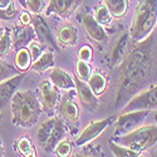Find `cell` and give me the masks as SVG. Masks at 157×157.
<instances>
[{
	"label": "cell",
	"mask_w": 157,
	"mask_h": 157,
	"mask_svg": "<svg viewBox=\"0 0 157 157\" xmlns=\"http://www.w3.org/2000/svg\"><path fill=\"white\" fill-rule=\"evenodd\" d=\"M141 44L135 48L121 65V77H120V88L117 92L116 103L122 102L128 94L135 90L143 83V81L150 75L155 56L153 45L148 40H142Z\"/></svg>",
	"instance_id": "1"
},
{
	"label": "cell",
	"mask_w": 157,
	"mask_h": 157,
	"mask_svg": "<svg viewBox=\"0 0 157 157\" xmlns=\"http://www.w3.org/2000/svg\"><path fill=\"white\" fill-rule=\"evenodd\" d=\"M13 123L21 128L33 127L40 117L42 106L33 90H17L10 101Z\"/></svg>",
	"instance_id": "2"
},
{
	"label": "cell",
	"mask_w": 157,
	"mask_h": 157,
	"mask_svg": "<svg viewBox=\"0 0 157 157\" xmlns=\"http://www.w3.org/2000/svg\"><path fill=\"white\" fill-rule=\"evenodd\" d=\"M157 24V0H140L132 19L129 36L133 43H140L153 32Z\"/></svg>",
	"instance_id": "3"
},
{
	"label": "cell",
	"mask_w": 157,
	"mask_h": 157,
	"mask_svg": "<svg viewBox=\"0 0 157 157\" xmlns=\"http://www.w3.org/2000/svg\"><path fill=\"white\" fill-rule=\"evenodd\" d=\"M112 141L141 153L146 150L152 148L157 143V126H141L126 135L113 136Z\"/></svg>",
	"instance_id": "4"
},
{
	"label": "cell",
	"mask_w": 157,
	"mask_h": 157,
	"mask_svg": "<svg viewBox=\"0 0 157 157\" xmlns=\"http://www.w3.org/2000/svg\"><path fill=\"white\" fill-rule=\"evenodd\" d=\"M150 111L148 109H138V111H129V112H122V114L117 118L114 135L113 136H122L126 135L135 128L140 127L141 123L146 120Z\"/></svg>",
	"instance_id": "5"
},
{
	"label": "cell",
	"mask_w": 157,
	"mask_h": 157,
	"mask_svg": "<svg viewBox=\"0 0 157 157\" xmlns=\"http://www.w3.org/2000/svg\"><path fill=\"white\" fill-rule=\"evenodd\" d=\"M38 96L42 108L47 113H53L59 101V88L56 87L50 79H43L38 87Z\"/></svg>",
	"instance_id": "6"
},
{
	"label": "cell",
	"mask_w": 157,
	"mask_h": 157,
	"mask_svg": "<svg viewBox=\"0 0 157 157\" xmlns=\"http://www.w3.org/2000/svg\"><path fill=\"white\" fill-rule=\"evenodd\" d=\"M157 108V84L148 88L145 92H141L129 99L122 112L138 111V109H155Z\"/></svg>",
	"instance_id": "7"
},
{
	"label": "cell",
	"mask_w": 157,
	"mask_h": 157,
	"mask_svg": "<svg viewBox=\"0 0 157 157\" xmlns=\"http://www.w3.org/2000/svg\"><path fill=\"white\" fill-rule=\"evenodd\" d=\"M114 121V117L111 116V117H107V118L104 120H101V121H94L92 123H89L83 131L82 133L79 135V137H78L75 140V145L77 146H84L87 145L88 142L93 141L94 138H97L99 135H102L104 132V129H106L107 127H109Z\"/></svg>",
	"instance_id": "8"
},
{
	"label": "cell",
	"mask_w": 157,
	"mask_h": 157,
	"mask_svg": "<svg viewBox=\"0 0 157 157\" xmlns=\"http://www.w3.org/2000/svg\"><path fill=\"white\" fill-rule=\"evenodd\" d=\"M25 75H27L25 72H20L19 74L11 75V77L0 82V112L5 108L6 104H9V102L11 101L14 93L20 87Z\"/></svg>",
	"instance_id": "9"
},
{
	"label": "cell",
	"mask_w": 157,
	"mask_h": 157,
	"mask_svg": "<svg viewBox=\"0 0 157 157\" xmlns=\"http://www.w3.org/2000/svg\"><path fill=\"white\" fill-rule=\"evenodd\" d=\"M82 0H49L45 9L47 15H57L60 18H69Z\"/></svg>",
	"instance_id": "10"
},
{
	"label": "cell",
	"mask_w": 157,
	"mask_h": 157,
	"mask_svg": "<svg viewBox=\"0 0 157 157\" xmlns=\"http://www.w3.org/2000/svg\"><path fill=\"white\" fill-rule=\"evenodd\" d=\"M74 83H75V89H77V93L78 97L82 101V103L89 109H96L99 104L98 97L93 93V90L90 89L89 84L84 81H81L79 78H74Z\"/></svg>",
	"instance_id": "11"
},
{
	"label": "cell",
	"mask_w": 157,
	"mask_h": 157,
	"mask_svg": "<svg viewBox=\"0 0 157 157\" xmlns=\"http://www.w3.org/2000/svg\"><path fill=\"white\" fill-rule=\"evenodd\" d=\"M35 36V30L29 25H15L11 30V40L17 49L29 44Z\"/></svg>",
	"instance_id": "12"
},
{
	"label": "cell",
	"mask_w": 157,
	"mask_h": 157,
	"mask_svg": "<svg viewBox=\"0 0 157 157\" xmlns=\"http://www.w3.org/2000/svg\"><path fill=\"white\" fill-rule=\"evenodd\" d=\"M82 24H83V28L87 33V35L92 39L94 42H104L107 38V34L103 29V25H101L93 15L90 14H87L83 17V20H82Z\"/></svg>",
	"instance_id": "13"
},
{
	"label": "cell",
	"mask_w": 157,
	"mask_h": 157,
	"mask_svg": "<svg viewBox=\"0 0 157 157\" xmlns=\"http://www.w3.org/2000/svg\"><path fill=\"white\" fill-rule=\"evenodd\" d=\"M49 79L56 87H58L59 89H65L69 90L75 88V83L74 79L71 77V74L68 72H65L62 68H53L50 71L49 74Z\"/></svg>",
	"instance_id": "14"
},
{
	"label": "cell",
	"mask_w": 157,
	"mask_h": 157,
	"mask_svg": "<svg viewBox=\"0 0 157 157\" xmlns=\"http://www.w3.org/2000/svg\"><path fill=\"white\" fill-rule=\"evenodd\" d=\"M57 39L62 47H74L78 40V32L74 25L64 24L58 29Z\"/></svg>",
	"instance_id": "15"
},
{
	"label": "cell",
	"mask_w": 157,
	"mask_h": 157,
	"mask_svg": "<svg viewBox=\"0 0 157 157\" xmlns=\"http://www.w3.org/2000/svg\"><path fill=\"white\" fill-rule=\"evenodd\" d=\"M128 40H129V33H123L118 38V40L116 42V44L113 45L112 52H111V64H109L111 67H116L123 59Z\"/></svg>",
	"instance_id": "16"
},
{
	"label": "cell",
	"mask_w": 157,
	"mask_h": 157,
	"mask_svg": "<svg viewBox=\"0 0 157 157\" xmlns=\"http://www.w3.org/2000/svg\"><path fill=\"white\" fill-rule=\"evenodd\" d=\"M57 118H58V117H52V118H48L47 121L40 123V126H39L38 129H36V135H35L36 136V141H38V143L43 148L45 147L48 140L50 138L52 133H53V129H54Z\"/></svg>",
	"instance_id": "17"
},
{
	"label": "cell",
	"mask_w": 157,
	"mask_h": 157,
	"mask_svg": "<svg viewBox=\"0 0 157 157\" xmlns=\"http://www.w3.org/2000/svg\"><path fill=\"white\" fill-rule=\"evenodd\" d=\"M104 5L111 13L112 18L122 19L128 11L129 0H104Z\"/></svg>",
	"instance_id": "18"
},
{
	"label": "cell",
	"mask_w": 157,
	"mask_h": 157,
	"mask_svg": "<svg viewBox=\"0 0 157 157\" xmlns=\"http://www.w3.org/2000/svg\"><path fill=\"white\" fill-rule=\"evenodd\" d=\"M32 21H33V24H34L33 28H34L35 33L38 34V36L40 38V40H43V42H45V43H48V44H52L53 47H57L53 36H52V32H50V29H49V27H48V24L44 21V19L36 15Z\"/></svg>",
	"instance_id": "19"
},
{
	"label": "cell",
	"mask_w": 157,
	"mask_h": 157,
	"mask_svg": "<svg viewBox=\"0 0 157 157\" xmlns=\"http://www.w3.org/2000/svg\"><path fill=\"white\" fill-rule=\"evenodd\" d=\"M65 133H67V127H65V124L62 121L60 117H58L57 122H56V126H54V129H53V133H52L50 138L48 140L47 145L44 147V151H47V152L53 151L54 147L57 146V143L59 141H62V138H64Z\"/></svg>",
	"instance_id": "20"
},
{
	"label": "cell",
	"mask_w": 157,
	"mask_h": 157,
	"mask_svg": "<svg viewBox=\"0 0 157 157\" xmlns=\"http://www.w3.org/2000/svg\"><path fill=\"white\" fill-rule=\"evenodd\" d=\"M88 84H89L90 89L93 90V93L97 97H99L106 92V89L108 87V79L103 73L94 72V73L90 74L89 79H88Z\"/></svg>",
	"instance_id": "21"
},
{
	"label": "cell",
	"mask_w": 157,
	"mask_h": 157,
	"mask_svg": "<svg viewBox=\"0 0 157 157\" xmlns=\"http://www.w3.org/2000/svg\"><path fill=\"white\" fill-rule=\"evenodd\" d=\"M54 67V56L52 52H44L40 54V57L36 58L32 63V69L36 73H44L45 71Z\"/></svg>",
	"instance_id": "22"
},
{
	"label": "cell",
	"mask_w": 157,
	"mask_h": 157,
	"mask_svg": "<svg viewBox=\"0 0 157 157\" xmlns=\"http://www.w3.org/2000/svg\"><path fill=\"white\" fill-rule=\"evenodd\" d=\"M14 63H15V67L19 72H27L32 67V63H33L30 53H29V49L24 48V47L19 48L17 50Z\"/></svg>",
	"instance_id": "23"
},
{
	"label": "cell",
	"mask_w": 157,
	"mask_h": 157,
	"mask_svg": "<svg viewBox=\"0 0 157 157\" xmlns=\"http://www.w3.org/2000/svg\"><path fill=\"white\" fill-rule=\"evenodd\" d=\"M14 147H15L17 152H19L20 155H23L25 157H35L36 156V151H35L33 142L27 136H23V137L18 138L14 142Z\"/></svg>",
	"instance_id": "24"
},
{
	"label": "cell",
	"mask_w": 157,
	"mask_h": 157,
	"mask_svg": "<svg viewBox=\"0 0 157 157\" xmlns=\"http://www.w3.org/2000/svg\"><path fill=\"white\" fill-rule=\"evenodd\" d=\"M60 112L71 122H77L79 120V108L73 101H64L60 106Z\"/></svg>",
	"instance_id": "25"
},
{
	"label": "cell",
	"mask_w": 157,
	"mask_h": 157,
	"mask_svg": "<svg viewBox=\"0 0 157 157\" xmlns=\"http://www.w3.org/2000/svg\"><path fill=\"white\" fill-rule=\"evenodd\" d=\"M109 148L116 157H138L140 156L138 152L131 150L126 146H122L114 141H109Z\"/></svg>",
	"instance_id": "26"
},
{
	"label": "cell",
	"mask_w": 157,
	"mask_h": 157,
	"mask_svg": "<svg viewBox=\"0 0 157 157\" xmlns=\"http://www.w3.org/2000/svg\"><path fill=\"white\" fill-rule=\"evenodd\" d=\"M90 74H92V68H90L89 63L83 62V60H78L75 64V77L79 78L81 81L88 82Z\"/></svg>",
	"instance_id": "27"
},
{
	"label": "cell",
	"mask_w": 157,
	"mask_h": 157,
	"mask_svg": "<svg viewBox=\"0 0 157 157\" xmlns=\"http://www.w3.org/2000/svg\"><path fill=\"white\" fill-rule=\"evenodd\" d=\"M11 30L5 29L3 35L0 36V58H5L11 48Z\"/></svg>",
	"instance_id": "28"
},
{
	"label": "cell",
	"mask_w": 157,
	"mask_h": 157,
	"mask_svg": "<svg viewBox=\"0 0 157 157\" xmlns=\"http://www.w3.org/2000/svg\"><path fill=\"white\" fill-rule=\"evenodd\" d=\"M94 19L101 24V25H108L111 24V20H112V15L111 13L108 11V9L106 8V5H99L97 9H96V13H94Z\"/></svg>",
	"instance_id": "29"
},
{
	"label": "cell",
	"mask_w": 157,
	"mask_h": 157,
	"mask_svg": "<svg viewBox=\"0 0 157 157\" xmlns=\"http://www.w3.org/2000/svg\"><path fill=\"white\" fill-rule=\"evenodd\" d=\"M53 151L59 157H67L72 152V143L68 142V141H59Z\"/></svg>",
	"instance_id": "30"
},
{
	"label": "cell",
	"mask_w": 157,
	"mask_h": 157,
	"mask_svg": "<svg viewBox=\"0 0 157 157\" xmlns=\"http://www.w3.org/2000/svg\"><path fill=\"white\" fill-rule=\"evenodd\" d=\"M77 57H78V60H83V62L90 63L93 60V50L88 45H83V47H81L79 50H78Z\"/></svg>",
	"instance_id": "31"
},
{
	"label": "cell",
	"mask_w": 157,
	"mask_h": 157,
	"mask_svg": "<svg viewBox=\"0 0 157 157\" xmlns=\"http://www.w3.org/2000/svg\"><path fill=\"white\" fill-rule=\"evenodd\" d=\"M27 8L30 13L38 15L44 8V0H27Z\"/></svg>",
	"instance_id": "32"
},
{
	"label": "cell",
	"mask_w": 157,
	"mask_h": 157,
	"mask_svg": "<svg viewBox=\"0 0 157 157\" xmlns=\"http://www.w3.org/2000/svg\"><path fill=\"white\" fill-rule=\"evenodd\" d=\"M17 8H15V3L13 2L8 8L2 9L0 10V19H4V20H10L17 15Z\"/></svg>",
	"instance_id": "33"
},
{
	"label": "cell",
	"mask_w": 157,
	"mask_h": 157,
	"mask_svg": "<svg viewBox=\"0 0 157 157\" xmlns=\"http://www.w3.org/2000/svg\"><path fill=\"white\" fill-rule=\"evenodd\" d=\"M28 45H29L28 49H29V53H30L32 60L34 62L36 58H39V57H40V54H42V45L39 44L38 42H35V40H32Z\"/></svg>",
	"instance_id": "34"
},
{
	"label": "cell",
	"mask_w": 157,
	"mask_h": 157,
	"mask_svg": "<svg viewBox=\"0 0 157 157\" xmlns=\"http://www.w3.org/2000/svg\"><path fill=\"white\" fill-rule=\"evenodd\" d=\"M14 73V69L10 68L8 64L3 63V62H0V82L6 79V78H9L10 74ZM11 77V75H10Z\"/></svg>",
	"instance_id": "35"
},
{
	"label": "cell",
	"mask_w": 157,
	"mask_h": 157,
	"mask_svg": "<svg viewBox=\"0 0 157 157\" xmlns=\"http://www.w3.org/2000/svg\"><path fill=\"white\" fill-rule=\"evenodd\" d=\"M32 15L29 14L28 11H21L20 15H19V21L21 25H29L32 23Z\"/></svg>",
	"instance_id": "36"
},
{
	"label": "cell",
	"mask_w": 157,
	"mask_h": 157,
	"mask_svg": "<svg viewBox=\"0 0 157 157\" xmlns=\"http://www.w3.org/2000/svg\"><path fill=\"white\" fill-rule=\"evenodd\" d=\"M13 2H14V0H0V10L8 8Z\"/></svg>",
	"instance_id": "37"
},
{
	"label": "cell",
	"mask_w": 157,
	"mask_h": 157,
	"mask_svg": "<svg viewBox=\"0 0 157 157\" xmlns=\"http://www.w3.org/2000/svg\"><path fill=\"white\" fill-rule=\"evenodd\" d=\"M4 156V146H3V140L0 138V157Z\"/></svg>",
	"instance_id": "38"
},
{
	"label": "cell",
	"mask_w": 157,
	"mask_h": 157,
	"mask_svg": "<svg viewBox=\"0 0 157 157\" xmlns=\"http://www.w3.org/2000/svg\"><path fill=\"white\" fill-rule=\"evenodd\" d=\"M4 30H5V29L3 28V25H2V24H0V36H2V35H3V33H4Z\"/></svg>",
	"instance_id": "39"
},
{
	"label": "cell",
	"mask_w": 157,
	"mask_h": 157,
	"mask_svg": "<svg viewBox=\"0 0 157 157\" xmlns=\"http://www.w3.org/2000/svg\"><path fill=\"white\" fill-rule=\"evenodd\" d=\"M2 120H3V118H2V114H0V123H2Z\"/></svg>",
	"instance_id": "40"
},
{
	"label": "cell",
	"mask_w": 157,
	"mask_h": 157,
	"mask_svg": "<svg viewBox=\"0 0 157 157\" xmlns=\"http://www.w3.org/2000/svg\"><path fill=\"white\" fill-rule=\"evenodd\" d=\"M155 120H156V122H157V114H156V116H155Z\"/></svg>",
	"instance_id": "41"
}]
</instances>
